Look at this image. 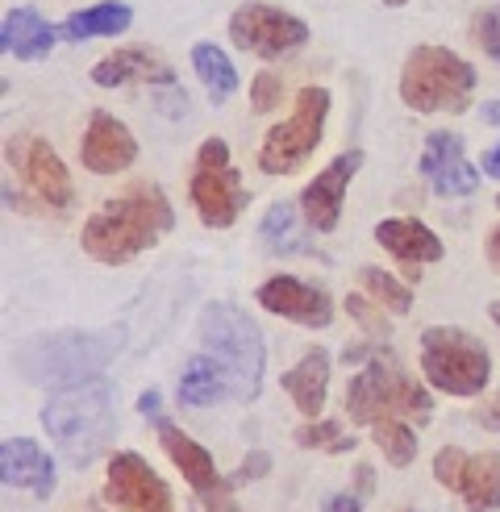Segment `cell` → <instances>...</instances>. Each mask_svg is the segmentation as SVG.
Returning <instances> with one entry per match:
<instances>
[{"instance_id": "6da1fadb", "label": "cell", "mask_w": 500, "mask_h": 512, "mask_svg": "<svg viewBox=\"0 0 500 512\" xmlns=\"http://www.w3.org/2000/svg\"><path fill=\"white\" fill-rule=\"evenodd\" d=\"M175 213H171V200L159 184H130L121 196H109L100 209L84 221V234L80 246L88 259L105 263V267H121L130 263L134 254L150 250L163 234H171Z\"/></svg>"}, {"instance_id": "7a4b0ae2", "label": "cell", "mask_w": 500, "mask_h": 512, "mask_svg": "<svg viewBox=\"0 0 500 512\" xmlns=\"http://www.w3.org/2000/svg\"><path fill=\"white\" fill-rule=\"evenodd\" d=\"M42 425L71 467L80 471L92 467L117 433L113 383L84 379V383H71V388H59L42 408Z\"/></svg>"}, {"instance_id": "3957f363", "label": "cell", "mask_w": 500, "mask_h": 512, "mask_svg": "<svg viewBox=\"0 0 500 512\" xmlns=\"http://www.w3.org/2000/svg\"><path fill=\"white\" fill-rule=\"evenodd\" d=\"M117 350H121L117 329H96V334L59 329V334L25 338L13 350V367H17V375L25 383H55V388H71V383H84L100 367H109V358Z\"/></svg>"}, {"instance_id": "277c9868", "label": "cell", "mask_w": 500, "mask_h": 512, "mask_svg": "<svg viewBox=\"0 0 500 512\" xmlns=\"http://www.w3.org/2000/svg\"><path fill=\"white\" fill-rule=\"evenodd\" d=\"M196 329L200 342H205V354H213L225 367V375H230V400H255L263 388V363H267L259 325L234 304L213 300L200 309Z\"/></svg>"}, {"instance_id": "5b68a950", "label": "cell", "mask_w": 500, "mask_h": 512, "mask_svg": "<svg viewBox=\"0 0 500 512\" xmlns=\"http://www.w3.org/2000/svg\"><path fill=\"white\" fill-rule=\"evenodd\" d=\"M475 67L446 46H417L400 71V100L413 113H467Z\"/></svg>"}, {"instance_id": "8992f818", "label": "cell", "mask_w": 500, "mask_h": 512, "mask_svg": "<svg viewBox=\"0 0 500 512\" xmlns=\"http://www.w3.org/2000/svg\"><path fill=\"white\" fill-rule=\"evenodd\" d=\"M421 371L430 388L446 396H480L492 379V358L480 338L467 329H446L434 325L421 334Z\"/></svg>"}, {"instance_id": "52a82bcc", "label": "cell", "mask_w": 500, "mask_h": 512, "mask_svg": "<svg viewBox=\"0 0 500 512\" xmlns=\"http://www.w3.org/2000/svg\"><path fill=\"white\" fill-rule=\"evenodd\" d=\"M430 408H434L430 392H425L417 379H409L400 367L371 363L346 383V413H350V421H359V425H375L384 417H417V421H425L430 417Z\"/></svg>"}, {"instance_id": "ba28073f", "label": "cell", "mask_w": 500, "mask_h": 512, "mask_svg": "<svg viewBox=\"0 0 500 512\" xmlns=\"http://www.w3.org/2000/svg\"><path fill=\"white\" fill-rule=\"evenodd\" d=\"M325 113H330V92H325V88H305V92H300L292 113L263 138L259 167L267 175H292V171L305 167L313 159V150L321 146Z\"/></svg>"}, {"instance_id": "9c48e42d", "label": "cell", "mask_w": 500, "mask_h": 512, "mask_svg": "<svg viewBox=\"0 0 500 512\" xmlns=\"http://www.w3.org/2000/svg\"><path fill=\"white\" fill-rule=\"evenodd\" d=\"M188 196L196 204V217L205 221L209 229H225V225L238 221L242 204H246V192H242V179H238V171L230 163V146H225L221 138L200 142Z\"/></svg>"}, {"instance_id": "30bf717a", "label": "cell", "mask_w": 500, "mask_h": 512, "mask_svg": "<svg viewBox=\"0 0 500 512\" xmlns=\"http://www.w3.org/2000/svg\"><path fill=\"white\" fill-rule=\"evenodd\" d=\"M434 479L446 492H455L467 504V512L500 508V450L467 454L459 446H442L434 454Z\"/></svg>"}, {"instance_id": "8fae6325", "label": "cell", "mask_w": 500, "mask_h": 512, "mask_svg": "<svg viewBox=\"0 0 500 512\" xmlns=\"http://www.w3.org/2000/svg\"><path fill=\"white\" fill-rule=\"evenodd\" d=\"M230 38L238 50H250V55L259 59H284L292 50H300L309 42V25L284 13V9H271V5H259V0H250V5L234 9L230 17Z\"/></svg>"}, {"instance_id": "7c38bea8", "label": "cell", "mask_w": 500, "mask_h": 512, "mask_svg": "<svg viewBox=\"0 0 500 512\" xmlns=\"http://www.w3.org/2000/svg\"><path fill=\"white\" fill-rule=\"evenodd\" d=\"M138 413L159 429V442H163L167 458H171L175 467H180L184 483H188V488H192L196 496H205V492H217V488H221L225 475H217L213 454L167 421V413H163V396H159V392H142V396H138Z\"/></svg>"}, {"instance_id": "4fadbf2b", "label": "cell", "mask_w": 500, "mask_h": 512, "mask_svg": "<svg viewBox=\"0 0 500 512\" xmlns=\"http://www.w3.org/2000/svg\"><path fill=\"white\" fill-rule=\"evenodd\" d=\"M105 500L125 512H175L171 488L134 450H117L105 471Z\"/></svg>"}, {"instance_id": "5bb4252c", "label": "cell", "mask_w": 500, "mask_h": 512, "mask_svg": "<svg viewBox=\"0 0 500 512\" xmlns=\"http://www.w3.org/2000/svg\"><path fill=\"white\" fill-rule=\"evenodd\" d=\"M9 163L21 171L25 188H30L42 204H50V209H71L75 184H71L63 159L42 138H13L9 142Z\"/></svg>"}, {"instance_id": "9a60e30c", "label": "cell", "mask_w": 500, "mask_h": 512, "mask_svg": "<svg viewBox=\"0 0 500 512\" xmlns=\"http://www.w3.org/2000/svg\"><path fill=\"white\" fill-rule=\"evenodd\" d=\"M363 167V150H342V155L317 171V179H309V188L300 192V213L317 229V234H334L338 217H342V200H346V184L359 175Z\"/></svg>"}, {"instance_id": "2e32d148", "label": "cell", "mask_w": 500, "mask_h": 512, "mask_svg": "<svg viewBox=\"0 0 500 512\" xmlns=\"http://www.w3.org/2000/svg\"><path fill=\"white\" fill-rule=\"evenodd\" d=\"M255 300L267 313L296 321V325H309V329H325L334 321L330 296H325L321 288H313V284H305V279H296V275H271L267 284H259Z\"/></svg>"}, {"instance_id": "e0dca14e", "label": "cell", "mask_w": 500, "mask_h": 512, "mask_svg": "<svg viewBox=\"0 0 500 512\" xmlns=\"http://www.w3.org/2000/svg\"><path fill=\"white\" fill-rule=\"evenodd\" d=\"M421 175L430 179V188L438 196H471L480 188V171H475L463 155V138L459 134H430L421 150Z\"/></svg>"}, {"instance_id": "ac0fdd59", "label": "cell", "mask_w": 500, "mask_h": 512, "mask_svg": "<svg viewBox=\"0 0 500 512\" xmlns=\"http://www.w3.org/2000/svg\"><path fill=\"white\" fill-rule=\"evenodd\" d=\"M80 159L96 175H117V171H125L138 159V142L113 113L96 109L88 117V130H84V142H80Z\"/></svg>"}, {"instance_id": "d6986e66", "label": "cell", "mask_w": 500, "mask_h": 512, "mask_svg": "<svg viewBox=\"0 0 500 512\" xmlns=\"http://www.w3.org/2000/svg\"><path fill=\"white\" fill-rule=\"evenodd\" d=\"M0 479H5V488L34 492L38 500H50V492H55V463H50V454L38 442L9 438L0 446Z\"/></svg>"}, {"instance_id": "ffe728a7", "label": "cell", "mask_w": 500, "mask_h": 512, "mask_svg": "<svg viewBox=\"0 0 500 512\" xmlns=\"http://www.w3.org/2000/svg\"><path fill=\"white\" fill-rule=\"evenodd\" d=\"M92 84L100 88H121V84H175V71L146 46H125V50H113L105 55L96 67H92Z\"/></svg>"}, {"instance_id": "44dd1931", "label": "cell", "mask_w": 500, "mask_h": 512, "mask_svg": "<svg viewBox=\"0 0 500 512\" xmlns=\"http://www.w3.org/2000/svg\"><path fill=\"white\" fill-rule=\"evenodd\" d=\"M375 242H380L392 259H400L405 267H421V263H438L442 259V242L430 225H421L417 217H388L375 225Z\"/></svg>"}, {"instance_id": "7402d4cb", "label": "cell", "mask_w": 500, "mask_h": 512, "mask_svg": "<svg viewBox=\"0 0 500 512\" xmlns=\"http://www.w3.org/2000/svg\"><path fill=\"white\" fill-rule=\"evenodd\" d=\"M284 392L292 396V404L305 417H317L325 408V392H330V350L309 346L300 354V363L292 371H284Z\"/></svg>"}, {"instance_id": "603a6c76", "label": "cell", "mask_w": 500, "mask_h": 512, "mask_svg": "<svg viewBox=\"0 0 500 512\" xmlns=\"http://www.w3.org/2000/svg\"><path fill=\"white\" fill-rule=\"evenodd\" d=\"M55 38H59V30H50L38 9H13L5 17V25H0V46H5V55L21 59V63L46 59Z\"/></svg>"}, {"instance_id": "cb8c5ba5", "label": "cell", "mask_w": 500, "mask_h": 512, "mask_svg": "<svg viewBox=\"0 0 500 512\" xmlns=\"http://www.w3.org/2000/svg\"><path fill=\"white\" fill-rule=\"evenodd\" d=\"M221 396H230V375H225V367L217 363L213 354L188 358V367L180 375V400L192 404V408H209Z\"/></svg>"}, {"instance_id": "d4e9b609", "label": "cell", "mask_w": 500, "mask_h": 512, "mask_svg": "<svg viewBox=\"0 0 500 512\" xmlns=\"http://www.w3.org/2000/svg\"><path fill=\"white\" fill-rule=\"evenodd\" d=\"M130 21H134L130 5H121V0H105V5H92V9H84V13H71V17L59 25V38H67V42L113 38V34H121Z\"/></svg>"}, {"instance_id": "484cf974", "label": "cell", "mask_w": 500, "mask_h": 512, "mask_svg": "<svg viewBox=\"0 0 500 512\" xmlns=\"http://www.w3.org/2000/svg\"><path fill=\"white\" fill-rule=\"evenodd\" d=\"M192 67H196L200 84H205V92L217 100V105H221V100H230V96L238 92V71H234L230 55H225L221 46H213V42L192 46Z\"/></svg>"}, {"instance_id": "4316f807", "label": "cell", "mask_w": 500, "mask_h": 512, "mask_svg": "<svg viewBox=\"0 0 500 512\" xmlns=\"http://www.w3.org/2000/svg\"><path fill=\"white\" fill-rule=\"evenodd\" d=\"M259 238H263V246L271 250V254H300V250H309V242H300V229H296V209L288 200H280V204H271V209L263 213V221H259Z\"/></svg>"}, {"instance_id": "83f0119b", "label": "cell", "mask_w": 500, "mask_h": 512, "mask_svg": "<svg viewBox=\"0 0 500 512\" xmlns=\"http://www.w3.org/2000/svg\"><path fill=\"white\" fill-rule=\"evenodd\" d=\"M371 442L384 450V458L392 467H409L417 458V433L400 421V417H384L371 425Z\"/></svg>"}, {"instance_id": "f1b7e54d", "label": "cell", "mask_w": 500, "mask_h": 512, "mask_svg": "<svg viewBox=\"0 0 500 512\" xmlns=\"http://www.w3.org/2000/svg\"><path fill=\"white\" fill-rule=\"evenodd\" d=\"M296 446L325 450V454H346V450H355V433H342L338 421H313V425L296 429Z\"/></svg>"}, {"instance_id": "f546056e", "label": "cell", "mask_w": 500, "mask_h": 512, "mask_svg": "<svg viewBox=\"0 0 500 512\" xmlns=\"http://www.w3.org/2000/svg\"><path fill=\"white\" fill-rule=\"evenodd\" d=\"M363 288L371 292V300H380L388 313H409L413 309V296H409V288L400 284V279H392L388 271H380V267H363Z\"/></svg>"}, {"instance_id": "4dcf8cb0", "label": "cell", "mask_w": 500, "mask_h": 512, "mask_svg": "<svg viewBox=\"0 0 500 512\" xmlns=\"http://www.w3.org/2000/svg\"><path fill=\"white\" fill-rule=\"evenodd\" d=\"M471 38H475V46H480L488 59L500 63V9L475 13V21H471Z\"/></svg>"}, {"instance_id": "1f68e13d", "label": "cell", "mask_w": 500, "mask_h": 512, "mask_svg": "<svg viewBox=\"0 0 500 512\" xmlns=\"http://www.w3.org/2000/svg\"><path fill=\"white\" fill-rule=\"evenodd\" d=\"M346 313H350V317H355V321L363 325V334H371V338L388 334V321H384V304H380V300L350 296V300H346Z\"/></svg>"}, {"instance_id": "d6a6232c", "label": "cell", "mask_w": 500, "mask_h": 512, "mask_svg": "<svg viewBox=\"0 0 500 512\" xmlns=\"http://www.w3.org/2000/svg\"><path fill=\"white\" fill-rule=\"evenodd\" d=\"M250 100H255V113H271L284 100V84L275 80L271 71H263V75H255V84H250Z\"/></svg>"}, {"instance_id": "836d02e7", "label": "cell", "mask_w": 500, "mask_h": 512, "mask_svg": "<svg viewBox=\"0 0 500 512\" xmlns=\"http://www.w3.org/2000/svg\"><path fill=\"white\" fill-rule=\"evenodd\" d=\"M271 471V454H263V450H255V454H246L242 458V467L230 475V483L238 488V483H250V479H263Z\"/></svg>"}, {"instance_id": "e575fe53", "label": "cell", "mask_w": 500, "mask_h": 512, "mask_svg": "<svg viewBox=\"0 0 500 512\" xmlns=\"http://www.w3.org/2000/svg\"><path fill=\"white\" fill-rule=\"evenodd\" d=\"M200 508H205V512H242L238 500H234V483L225 479L217 492H205V496H200Z\"/></svg>"}, {"instance_id": "d590c367", "label": "cell", "mask_w": 500, "mask_h": 512, "mask_svg": "<svg viewBox=\"0 0 500 512\" xmlns=\"http://www.w3.org/2000/svg\"><path fill=\"white\" fill-rule=\"evenodd\" d=\"M321 512H363V500L355 492H334L330 500H325Z\"/></svg>"}, {"instance_id": "8d00e7d4", "label": "cell", "mask_w": 500, "mask_h": 512, "mask_svg": "<svg viewBox=\"0 0 500 512\" xmlns=\"http://www.w3.org/2000/svg\"><path fill=\"white\" fill-rule=\"evenodd\" d=\"M475 421L484 429H500V392L492 400H484V408H475Z\"/></svg>"}, {"instance_id": "74e56055", "label": "cell", "mask_w": 500, "mask_h": 512, "mask_svg": "<svg viewBox=\"0 0 500 512\" xmlns=\"http://www.w3.org/2000/svg\"><path fill=\"white\" fill-rule=\"evenodd\" d=\"M484 175H488V179H500V142L484 155Z\"/></svg>"}, {"instance_id": "f35d334b", "label": "cell", "mask_w": 500, "mask_h": 512, "mask_svg": "<svg viewBox=\"0 0 500 512\" xmlns=\"http://www.w3.org/2000/svg\"><path fill=\"white\" fill-rule=\"evenodd\" d=\"M488 259H492V263L500 267V225L492 229V238H488Z\"/></svg>"}, {"instance_id": "ab89813d", "label": "cell", "mask_w": 500, "mask_h": 512, "mask_svg": "<svg viewBox=\"0 0 500 512\" xmlns=\"http://www.w3.org/2000/svg\"><path fill=\"white\" fill-rule=\"evenodd\" d=\"M484 121H488V125H500V100H492V105L484 109Z\"/></svg>"}, {"instance_id": "60d3db41", "label": "cell", "mask_w": 500, "mask_h": 512, "mask_svg": "<svg viewBox=\"0 0 500 512\" xmlns=\"http://www.w3.org/2000/svg\"><path fill=\"white\" fill-rule=\"evenodd\" d=\"M384 5H392V9H400V5H409V0H384Z\"/></svg>"}, {"instance_id": "b9f144b4", "label": "cell", "mask_w": 500, "mask_h": 512, "mask_svg": "<svg viewBox=\"0 0 500 512\" xmlns=\"http://www.w3.org/2000/svg\"><path fill=\"white\" fill-rule=\"evenodd\" d=\"M492 321H496V325H500V304H492Z\"/></svg>"}, {"instance_id": "7bdbcfd3", "label": "cell", "mask_w": 500, "mask_h": 512, "mask_svg": "<svg viewBox=\"0 0 500 512\" xmlns=\"http://www.w3.org/2000/svg\"><path fill=\"white\" fill-rule=\"evenodd\" d=\"M496 209H500V196H496Z\"/></svg>"}]
</instances>
